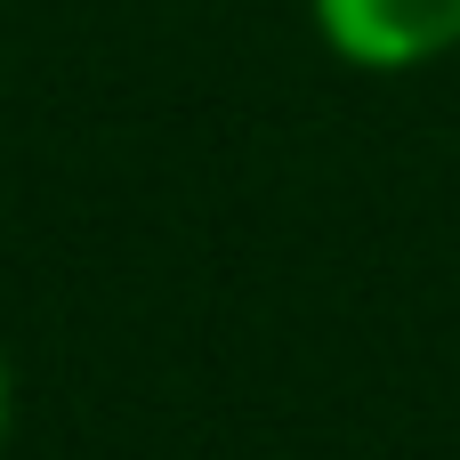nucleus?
<instances>
[{
  "label": "nucleus",
  "instance_id": "obj_1",
  "mask_svg": "<svg viewBox=\"0 0 460 460\" xmlns=\"http://www.w3.org/2000/svg\"><path fill=\"white\" fill-rule=\"evenodd\" d=\"M315 40L356 73H429L460 49V0H307Z\"/></svg>",
  "mask_w": 460,
  "mask_h": 460
},
{
  "label": "nucleus",
  "instance_id": "obj_2",
  "mask_svg": "<svg viewBox=\"0 0 460 460\" xmlns=\"http://www.w3.org/2000/svg\"><path fill=\"white\" fill-rule=\"evenodd\" d=\"M8 437H16V364L0 348V453H8Z\"/></svg>",
  "mask_w": 460,
  "mask_h": 460
}]
</instances>
